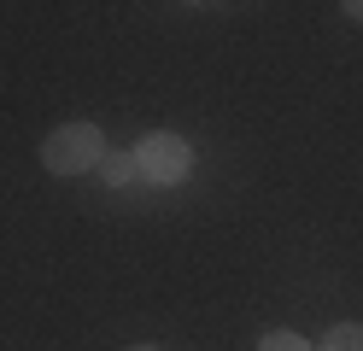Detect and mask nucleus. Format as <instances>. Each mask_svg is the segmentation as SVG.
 Masks as SVG:
<instances>
[{
  "mask_svg": "<svg viewBox=\"0 0 363 351\" xmlns=\"http://www.w3.org/2000/svg\"><path fill=\"white\" fill-rule=\"evenodd\" d=\"M100 158H106V140H100L94 123H65V129H53L41 140V164H48L53 176H82V170H94Z\"/></svg>",
  "mask_w": 363,
  "mask_h": 351,
  "instance_id": "1",
  "label": "nucleus"
},
{
  "mask_svg": "<svg viewBox=\"0 0 363 351\" xmlns=\"http://www.w3.org/2000/svg\"><path fill=\"white\" fill-rule=\"evenodd\" d=\"M135 164H141L147 182H182L194 170V147L182 135H147L141 147H135Z\"/></svg>",
  "mask_w": 363,
  "mask_h": 351,
  "instance_id": "2",
  "label": "nucleus"
},
{
  "mask_svg": "<svg viewBox=\"0 0 363 351\" xmlns=\"http://www.w3.org/2000/svg\"><path fill=\"white\" fill-rule=\"evenodd\" d=\"M135 170H141V164H135V152H106V158H100V176H106L111 187H129Z\"/></svg>",
  "mask_w": 363,
  "mask_h": 351,
  "instance_id": "3",
  "label": "nucleus"
},
{
  "mask_svg": "<svg viewBox=\"0 0 363 351\" xmlns=\"http://www.w3.org/2000/svg\"><path fill=\"white\" fill-rule=\"evenodd\" d=\"M323 351H363V328L357 322H340L323 334Z\"/></svg>",
  "mask_w": 363,
  "mask_h": 351,
  "instance_id": "4",
  "label": "nucleus"
},
{
  "mask_svg": "<svg viewBox=\"0 0 363 351\" xmlns=\"http://www.w3.org/2000/svg\"><path fill=\"white\" fill-rule=\"evenodd\" d=\"M258 351H311V345H305L299 334H287V328H276V334H264V340H258Z\"/></svg>",
  "mask_w": 363,
  "mask_h": 351,
  "instance_id": "5",
  "label": "nucleus"
}]
</instances>
